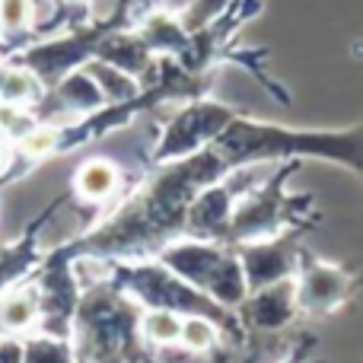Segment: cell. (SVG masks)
Segmentation results:
<instances>
[{
    "label": "cell",
    "instance_id": "cell-1",
    "mask_svg": "<svg viewBox=\"0 0 363 363\" xmlns=\"http://www.w3.org/2000/svg\"><path fill=\"white\" fill-rule=\"evenodd\" d=\"M347 290H351L347 271L328 262H309L296 284V303L309 313H332L347 300Z\"/></svg>",
    "mask_w": 363,
    "mask_h": 363
},
{
    "label": "cell",
    "instance_id": "cell-2",
    "mask_svg": "<svg viewBox=\"0 0 363 363\" xmlns=\"http://www.w3.org/2000/svg\"><path fill=\"white\" fill-rule=\"evenodd\" d=\"M77 188H80L83 198H93V201L106 198V194L115 188V169L106 163V160H93V163H86L80 169Z\"/></svg>",
    "mask_w": 363,
    "mask_h": 363
},
{
    "label": "cell",
    "instance_id": "cell-3",
    "mask_svg": "<svg viewBox=\"0 0 363 363\" xmlns=\"http://www.w3.org/2000/svg\"><path fill=\"white\" fill-rule=\"evenodd\" d=\"M144 335L157 345H172L182 338V319L169 309H153L144 315Z\"/></svg>",
    "mask_w": 363,
    "mask_h": 363
},
{
    "label": "cell",
    "instance_id": "cell-4",
    "mask_svg": "<svg viewBox=\"0 0 363 363\" xmlns=\"http://www.w3.org/2000/svg\"><path fill=\"white\" fill-rule=\"evenodd\" d=\"M179 341L188 347V351H207V347L217 341V332H213V325L207 319H185L182 322Z\"/></svg>",
    "mask_w": 363,
    "mask_h": 363
},
{
    "label": "cell",
    "instance_id": "cell-5",
    "mask_svg": "<svg viewBox=\"0 0 363 363\" xmlns=\"http://www.w3.org/2000/svg\"><path fill=\"white\" fill-rule=\"evenodd\" d=\"M32 89H35V86H32V77L23 74V70H10V74L0 80V93H4L6 102H23V99H29Z\"/></svg>",
    "mask_w": 363,
    "mask_h": 363
},
{
    "label": "cell",
    "instance_id": "cell-6",
    "mask_svg": "<svg viewBox=\"0 0 363 363\" xmlns=\"http://www.w3.org/2000/svg\"><path fill=\"white\" fill-rule=\"evenodd\" d=\"M35 315V303L29 296H13L10 303L4 306V325L6 328H26Z\"/></svg>",
    "mask_w": 363,
    "mask_h": 363
},
{
    "label": "cell",
    "instance_id": "cell-7",
    "mask_svg": "<svg viewBox=\"0 0 363 363\" xmlns=\"http://www.w3.org/2000/svg\"><path fill=\"white\" fill-rule=\"evenodd\" d=\"M29 16V0H0V26L4 29H19Z\"/></svg>",
    "mask_w": 363,
    "mask_h": 363
},
{
    "label": "cell",
    "instance_id": "cell-8",
    "mask_svg": "<svg viewBox=\"0 0 363 363\" xmlns=\"http://www.w3.org/2000/svg\"><path fill=\"white\" fill-rule=\"evenodd\" d=\"M51 147H55V131H48V128H42V131H32L23 138V150L29 153V157H38V153H48Z\"/></svg>",
    "mask_w": 363,
    "mask_h": 363
},
{
    "label": "cell",
    "instance_id": "cell-9",
    "mask_svg": "<svg viewBox=\"0 0 363 363\" xmlns=\"http://www.w3.org/2000/svg\"><path fill=\"white\" fill-rule=\"evenodd\" d=\"M4 166H6V153L0 150V169H4Z\"/></svg>",
    "mask_w": 363,
    "mask_h": 363
},
{
    "label": "cell",
    "instance_id": "cell-10",
    "mask_svg": "<svg viewBox=\"0 0 363 363\" xmlns=\"http://www.w3.org/2000/svg\"><path fill=\"white\" fill-rule=\"evenodd\" d=\"M284 363H296V360H284Z\"/></svg>",
    "mask_w": 363,
    "mask_h": 363
}]
</instances>
